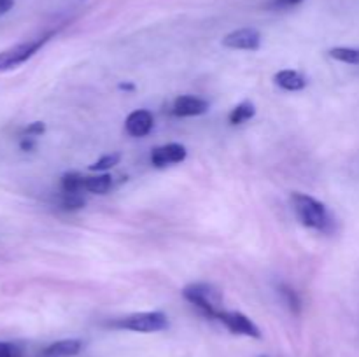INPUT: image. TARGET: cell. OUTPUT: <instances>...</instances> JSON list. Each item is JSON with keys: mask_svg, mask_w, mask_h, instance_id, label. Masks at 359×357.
<instances>
[{"mask_svg": "<svg viewBox=\"0 0 359 357\" xmlns=\"http://www.w3.org/2000/svg\"><path fill=\"white\" fill-rule=\"evenodd\" d=\"M291 203H293L294 214L305 227H311L319 233H332L335 227V219L328 212L325 203L304 192H293Z\"/></svg>", "mask_w": 359, "mask_h": 357, "instance_id": "obj_1", "label": "cell"}, {"mask_svg": "<svg viewBox=\"0 0 359 357\" xmlns=\"http://www.w3.org/2000/svg\"><path fill=\"white\" fill-rule=\"evenodd\" d=\"M182 296L189 301L191 304H195L198 310H202L203 314L209 315V317L217 318V315L223 312V296H221L219 290L216 289L210 284H189L182 290Z\"/></svg>", "mask_w": 359, "mask_h": 357, "instance_id": "obj_2", "label": "cell"}, {"mask_svg": "<svg viewBox=\"0 0 359 357\" xmlns=\"http://www.w3.org/2000/svg\"><path fill=\"white\" fill-rule=\"evenodd\" d=\"M53 37V34L42 35L41 38H34V41L21 42V44L11 46V48L0 51V74L9 72V70L18 69L20 65L27 63L34 55H37L46 42Z\"/></svg>", "mask_w": 359, "mask_h": 357, "instance_id": "obj_3", "label": "cell"}, {"mask_svg": "<svg viewBox=\"0 0 359 357\" xmlns=\"http://www.w3.org/2000/svg\"><path fill=\"white\" fill-rule=\"evenodd\" d=\"M111 326L133 332H158L168 328V318L163 312H140L118 318Z\"/></svg>", "mask_w": 359, "mask_h": 357, "instance_id": "obj_4", "label": "cell"}, {"mask_svg": "<svg viewBox=\"0 0 359 357\" xmlns=\"http://www.w3.org/2000/svg\"><path fill=\"white\" fill-rule=\"evenodd\" d=\"M217 321L223 322L224 328L233 335L249 336V338H262V331L258 326L248 317V315L241 314V312H228L223 310L217 315Z\"/></svg>", "mask_w": 359, "mask_h": 357, "instance_id": "obj_5", "label": "cell"}, {"mask_svg": "<svg viewBox=\"0 0 359 357\" xmlns=\"http://www.w3.org/2000/svg\"><path fill=\"white\" fill-rule=\"evenodd\" d=\"M223 46L228 49H242V51H258L262 46V35L255 28H241L224 35Z\"/></svg>", "mask_w": 359, "mask_h": 357, "instance_id": "obj_6", "label": "cell"}, {"mask_svg": "<svg viewBox=\"0 0 359 357\" xmlns=\"http://www.w3.org/2000/svg\"><path fill=\"white\" fill-rule=\"evenodd\" d=\"M188 153H186V147L181 144H165V146L156 147L151 153V163L156 168H165L170 167V164L182 163L186 160Z\"/></svg>", "mask_w": 359, "mask_h": 357, "instance_id": "obj_7", "label": "cell"}, {"mask_svg": "<svg viewBox=\"0 0 359 357\" xmlns=\"http://www.w3.org/2000/svg\"><path fill=\"white\" fill-rule=\"evenodd\" d=\"M209 111V104L203 98L193 97V94H182L175 98L172 105V112L179 118H191V115H202Z\"/></svg>", "mask_w": 359, "mask_h": 357, "instance_id": "obj_8", "label": "cell"}, {"mask_svg": "<svg viewBox=\"0 0 359 357\" xmlns=\"http://www.w3.org/2000/svg\"><path fill=\"white\" fill-rule=\"evenodd\" d=\"M153 125H154L153 114H151L149 111H146V108L133 111L125 121V128H126V132H128V135L137 136V139H140V136H146L147 133L153 130Z\"/></svg>", "mask_w": 359, "mask_h": 357, "instance_id": "obj_9", "label": "cell"}, {"mask_svg": "<svg viewBox=\"0 0 359 357\" xmlns=\"http://www.w3.org/2000/svg\"><path fill=\"white\" fill-rule=\"evenodd\" d=\"M83 342L76 338L60 340V342L51 343L44 349V357H74L83 350Z\"/></svg>", "mask_w": 359, "mask_h": 357, "instance_id": "obj_10", "label": "cell"}, {"mask_svg": "<svg viewBox=\"0 0 359 357\" xmlns=\"http://www.w3.org/2000/svg\"><path fill=\"white\" fill-rule=\"evenodd\" d=\"M273 80L279 88L286 91H300L307 86V80L297 70H280L273 76Z\"/></svg>", "mask_w": 359, "mask_h": 357, "instance_id": "obj_11", "label": "cell"}, {"mask_svg": "<svg viewBox=\"0 0 359 357\" xmlns=\"http://www.w3.org/2000/svg\"><path fill=\"white\" fill-rule=\"evenodd\" d=\"M112 188V177L109 174L93 175V177H86L84 181V189L93 195H107L109 189Z\"/></svg>", "mask_w": 359, "mask_h": 357, "instance_id": "obj_12", "label": "cell"}, {"mask_svg": "<svg viewBox=\"0 0 359 357\" xmlns=\"http://www.w3.org/2000/svg\"><path fill=\"white\" fill-rule=\"evenodd\" d=\"M84 181H86V177H83V175L77 174V172H69V174L63 175L62 181H60V188H62V192L81 195L83 191H86V189H84Z\"/></svg>", "mask_w": 359, "mask_h": 357, "instance_id": "obj_13", "label": "cell"}, {"mask_svg": "<svg viewBox=\"0 0 359 357\" xmlns=\"http://www.w3.org/2000/svg\"><path fill=\"white\" fill-rule=\"evenodd\" d=\"M255 114H256L255 104H252V102H242V104H238L237 107L230 112L228 119H230L231 125H242V122L255 118Z\"/></svg>", "mask_w": 359, "mask_h": 357, "instance_id": "obj_14", "label": "cell"}, {"mask_svg": "<svg viewBox=\"0 0 359 357\" xmlns=\"http://www.w3.org/2000/svg\"><path fill=\"white\" fill-rule=\"evenodd\" d=\"M333 59L349 65H359V49L358 48H333L328 52Z\"/></svg>", "mask_w": 359, "mask_h": 357, "instance_id": "obj_15", "label": "cell"}, {"mask_svg": "<svg viewBox=\"0 0 359 357\" xmlns=\"http://www.w3.org/2000/svg\"><path fill=\"white\" fill-rule=\"evenodd\" d=\"M60 205L65 210H79L84 206L83 195H74V192H62Z\"/></svg>", "mask_w": 359, "mask_h": 357, "instance_id": "obj_16", "label": "cell"}, {"mask_svg": "<svg viewBox=\"0 0 359 357\" xmlns=\"http://www.w3.org/2000/svg\"><path fill=\"white\" fill-rule=\"evenodd\" d=\"M119 160H121V156H119L118 153L107 154V156H102L100 160L97 161V163L91 164L90 170H93V172H107V170H111L112 167H116V164L119 163Z\"/></svg>", "mask_w": 359, "mask_h": 357, "instance_id": "obj_17", "label": "cell"}, {"mask_svg": "<svg viewBox=\"0 0 359 357\" xmlns=\"http://www.w3.org/2000/svg\"><path fill=\"white\" fill-rule=\"evenodd\" d=\"M280 294L284 296V300H286L287 307H290L291 310H294V312L300 310V300H298V296H297V293H294V290H291L290 287L283 286V287H280Z\"/></svg>", "mask_w": 359, "mask_h": 357, "instance_id": "obj_18", "label": "cell"}, {"mask_svg": "<svg viewBox=\"0 0 359 357\" xmlns=\"http://www.w3.org/2000/svg\"><path fill=\"white\" fill-rule=\"evenodd\" d=\"M44 132H46L44 122L35 121V122H30V125L23 130V135L21 136H32V139H37V136L44 135Z\"/></svg>", "mask_w": 359, "mask_h": 357, "instance_id": "obj_19", "label": "cell"}, {"mask_svg": "<svg viewBox=\"0 0 359 357\" xmlns=\"http://www.w3.org/2000/svg\"><path fill=\"white\" fill-rule=\"evenodd\" d=\"M0 357H21L20 346L9 342H0Z\"/></svg>", "mask_w": 359, "mask_h": 357, "instance_id": "obj_20", "label": "cell"}, {"mask_svg": "<svg viewBox=\"0 0 359 357\" xmlns=\"http://www.w3.org/2000/svg\"><path fill=\"white\" fill-rule=\"evenodd\" d=\"M20 147L21 150H25V153H30V150L35 147V139H32V136H21Z\"/></svg>", "mask_w": 359, "mask_h": 357, "instance_id": "obj_21", "label": "cell"}, {"mask_svg": "<svg viewBox=\"0 0 359 357\" xmlns=\"http://www.w3.org/2000/svg\"><path fill=\"white\" fill-rule=\"evenodd\" d=\"M302 2L304 0H273V6L279 7V9H287V7H294Z\"/></svg>", "mask_w": 359, "mask_h": 357, "instance_id": "obj_22", "label": "cell"}, {"mask_svg": "<svg viewBox=\"0 0 359 357\" xmlns=\"http://www.w3.org/2000/svg\"><path fill=\"white\" fill-rule=\"evenodd\" d=\"M14 7V0H0V16L9 13Z\"/></svg>", "mask_w": 359, "mask_h": 357, "instance_id": "obj_23", "label": "cell"}]
</instances>
